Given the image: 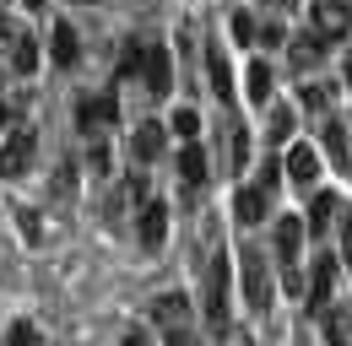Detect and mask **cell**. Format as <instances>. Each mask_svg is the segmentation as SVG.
<instances>
[{"instance_id":"obj_1","label":"cell","mask_w":352,"mask_h":346,"mask_svg":"<svg viewBox=\"0 0 352 346\" xmlns=\"http://www.w3.org/2000/svg\"><path fill=\"white\" fill-rule=\"evenodd\" d=\"M228 281H233V265H228L222 249H212L206 265H201V308H206L212 330H228Z\"/></svg>"},{"instance_id":"obj_2","label":"cell","mask_w":352,"mask_h":346,"mask_svg":"<svg viewBox=\"0 0 352 346\" xmlns=\"http://www.w3.org/2000/svg\"><path fill=\"white\" fill-rule=\"evenodd\" d=\"M239 287H244V303H250L255 314H271V298H276V287H271V270H265V255L244 249V260H239Z\"/></svg>"},{"instance_id":"obj_3","label":"cell","mask_w":352,"mask_h":346,"mask_svg":"<svg viewBox=\"0 0 352 346\" xmlns=\"http://www.w3.org/2000/svg\"><path fill=\"white\" fill-rule=\"evenodd\" d=\"M33 152H38V135L22 125L6 135V146H0V178H22V173L33 168Z\"/></svg>"},{"instance_id":"obj_4","label":"cell","mask_w":352,"mask_h":346,"mask_svg":"<svg viewBox=\"0 0 352 346\" xmlns=\"http://www.w3.org/2000/svg\"><path fill=\"white\" fill-rule=\"evenodd\" d=\"M141 82H146L152 97H168V92H174V60H168V49H163V43H152V49H146V60H141Z\"/></svg>"},{"instance_id":"obj_5","label":"cell","mask_w":352,"mask_h":346,"mask_svg":"<svg viewBox=\"0 0 352 346\" xmlns=\"http://www.w3.org/2000/svg\"><path fill=\"white\" fill-rule=\"evenodd\" d=\"M347 27H352L347 0H314V33H320V38H342Z\"/></svg>"},{"instance_id":"obj_6","label":"cell","mask_w":352,"mask_h":346,"mask_svg":"<svg viewBox=\"0 0 352 346\" xmlns=\"http://www.w3.org/2000/svg\"><path fill=\"white\" fill-rule=\"evenodd\" d=\"M135 233H141V244H146V249H157V244L168 238V206H163V200L135 206Z\"/></svg>"},{"instance_id":"obj_7","label":"cell","mask_w":352,"mask_h":346,"mask_svg":"<svg viewBox=\"0 0 352 346\" xmlns=\"http://www.w3.org/2000/svg\"><path fill=\"white\" fill-rule=\"evenodd\" d=\"M152 325H163V330H190V298H184V292L152 298Z\"/></svg>"},{"instance_id":"obj_8","label":"cell","mask_w":352,"mask_h":346,"mask_svg":"<svg viewBox=\"0 0 352 346\" xmlns=\"http://www.w3.org/2000/svg\"><path fill=\"white\" fill-rule=\"evenodd\" d=\"M331 292H336V260L320 255L314 260V276H309V308L325 314V308H331Z\"/></svg>"},{"instance_id":"obj_9","label":"cell","mask_w":352,"mask_h":346,"mask_svg":"<svg viewBox=\"0 0 352 346\" xmlns=\"http://www.w3.org/2000/svg\"><path fill=\"white\" fill-rule=\"evenodd\" d=\"M163 125L157 119H146V125H135V135H131V152H135V163H157L163 157Z\"/></svg>"},{"instance_id":"obj_10","label":"cell","mask_w":352,"mask_h":346,"mask_svg":"<svg viewBox=\"0 0 352 346\" xmlns=\"http://www.w3.org/2000/svg\"><path fill=\"white\" fill-rule=\"evenodd\" d=\"M287 178H293L298 189H314V178H320V157H314L309 146H287Z\"/></svg>"},{"instance_id":"obj_11","label":"cell","mask_w":352,"mask_h":346,"mask_svg":"<svg viewBox=\"0 0 352 346\" xmlns=\"http://www.w3.org/2000/svg\"><path fill=\"white\" fill-rule=\"evenodd\" d=\"M320 146L331 152V163H336V168H347V163H352V146H347V125H342V119H331V114H325V125H320Z\"/></svg>"},{"instance_id":"obj_12","label":"cell","mask_w":352,"mask_h":346,"mask_svg":"<svg viewBox=\"0 0 352 346\" xmlns=\"http://www.w3.org/2000/svg\"><path fill=\"white\" fill-rule=\"evenodd\" d=\"M114 119H120V103H114V97H87V103L76 108V125L92 130V135H98V125H114Z\"/></svg>"},{"instance_id":"obj_13","label":"cell","mask_w":352,"mask_h":346,"mask_svg":"<svg viewBox=\"0 0 352 346\" xmlns=\"http://www.w3.org/2000/svg\"><path fill=\"white\" fill-rule=\"evenodd\" d=\"M298 244H304V216H282L276 222V255H282V265H293L298 260Z\"/></svg>"},{"instance_id":"obj_14","label":"cell","mask_w":352,"mask_h":346,"mask_svg":"<svg viewBox=\"0 0 352 346\" xmlns=\"http://www.w3.org/2000/svg\"><path fill=\"white\" fill-rule=\"evenodd\" d=\"M49 54H54V65H76L82 38H76V27H71V22H54V33H49Z\"/></svg>"},{"instance_id":"obj_15","label":"cell","mask_w":352,"mask_h":346,"mask_svg":"<svg viewBox=\"0 0 352 346\" xmlns=\"http://www.w3.org/2000/svg\"><path fill=\"white\" fill-rule=\"evenodd\" d=\"M233 216H239L244 227L265 216V189H261V184H239V195H233Z\"/></svg>"},{"instance_id":"obj_16","label":"cell","mask_w":352,"mask_h":346,"mask_svg":"<svg viewBox=\"0 0 352 346\" xmlns=\"http://www.w3.org/2000/svg\"><path fill=\"white\" fill-rule=\"evenodd\" d=\"M206 76H212V92H217L222 103H233V92H239V86H233V71H228V60H222L217 49L206 54Z\"/></svg>"},{"instance_id":"obj_17","label":"cell","mask_w":352,"mask_h":346,"mask_svg":"<svg viewBox=\"0 0 352 346\" xmlns=\"http://www.w3.org/2000/svg\"><path fill=\"white\" fill-rule=\"evenodd\" d=\"M287 54H293V65H298V71H309V65H320V54H325V38H320V33H298Z\"/></svg>"},{"instance_id":"obj_18","label":"cell","mask_w":352,"mask_h":346,"mask_svg":"<svg viewBox=\"0 0 352 346\" xmlns=\"http://www.w3.org/2000/svg\"><path fill=\"white\" fill-rule=\"evenodd\" d=\"M179 178L184 184H206V152L195 141H184V152H179Z\"/></svg>"},{"instance_id":"obj_19","label":"cell","mask_w":352,"mask_h":346,"mask_svg":"<svg viewBox=\"0 0 352 346\" xmlns=\"http://www.w3.org/2000/svg\"><path fill=\"white\" fill-rule=\"evenodd\" d=\"M336 211H342V200H336V195H314V206H309V216H304V233H325Z\"/></svg>"},{"instance_id":"obj_20","label":"cell","mask_w":352,"mask_h":346,"mask_svg":"<svg viewBox=\"0 0 352 346\" xmlns=\"http://www.w3.org/2000/svg\"><path fill=\"white\" fill-rule=\"evenodd\" d=\"M244 92H250V103H271V65H265V60H255V65H250V76H244Z\"/></svg>"},{"instance_id":"obj_21","label":"cell","mask_w":352,"mask_h":346,"mask_svg":"<svg viewBox=\"0 0 352 346\" xmlns=\"http://www.w3.org/2000/svg\"><path fill=\"white\" fill-rule=\"evenodd\" d=\"M320 330H325V346H347V314L342 308H325L320 314Z\"/></svg>"},{"instance_id":"obj_22","label":"cell","mask_w":352,"mask_h":346,"mask_svg":"<svg viewBox=\"0 0 352 346\" xmlns=\"http://www.w3.org/2000/svg\"><path fill=\"white\" fill-rule=\"evenodd\" d=\"M298 130V119H293V108L287 103H271V141L276 146H287V135Z\"/></svg>"},{"instance_id":"obj_23","label":"cell","mask_w":352,"mask_h":346,"mask_svg":"<svg viewBox=\"0 0 352 346\" xmlns=\"http://www.w3.org/2000/svg\"><path fill=\"white\" fill-rule=\"evenodd\" d=\"M11 43H16V49H11V65H16L22 76H33V71H38V43L33 38H11Z\"/></svg>"},{"instance_id":"obj_24","label":"cell","mask_w":352,"mask_h":346,"mask_svg":"<svg viewBox=\"0 0 352 346\" xmlns=\"http://www.w3.org/2000/svg\"><path fill=\"white\" fill-rule=\"evenodd\" d=\"M304 103H309V108H320V114H325V108L336 103V86H331V82H309V86H304Z\"/></svg>"},{"instance_id":"obj_25","label":"cell","mask_w":352,"mask_h":346,"mask_svg":"<svg viewBox=\"0 0 352 346\" xmlns=\"http://www.w3.org/2000/svg\"><path fill=\"white\" fill-rule=\"evenodd\" d=\"M179 135V141H195V135H201V114H195V108H179L174 114V125H168Z\"/></svg>"},{"instance_id":"obj_26","label":"cell","mask_w":352,"mask_h":346,"mask_svg":"<svg viewBox=\"0 0 352 346\" xmlns=\"http://www.w3.org/2000/svg\"><path fill=\"white\" fill-rule=\"evenodd\" d=\"M141 60H146V49H141V43H125V54H120V76H141Z\"/></svg>"},{"instance_id":"obj_27","label":"cell","mask_w":352,"mask_h":346,"mask_svg":"<svg viewBox=\"0 0 352 346\" xmlns=\"http://www.w3.org/2000/svg\"><path fill=\"white\" fill-rule=\"evenodd\" d=\"M6 346H38V330H33L28 319H16V325L6 330Z\"/></svg>"},{"instance_id":"obj_28","label":"cell","mask_w":352,"mask_h":346,"mask_svg":"<svg viewBox=\"0 0 352 346\" xmlns=\"http://www.w3.org/2000/svg\"><path fill=\"white\" fill-rule=\"evenodd\" d=\"M233 38H239V43L255 38V16H250V11H239V16H233Z\"/></svg>"},{"instance_id":"obj_29","label":"cell","mask_w":352,"mask_h":346,"mask_svg":"<svg viewBox=\"0 0 352 346\" xmlns=\"http://www.w3.org/2000/svg\"><path fill=\"white\" fill-rule=\"evenodd\" d=\"M342 265L352 270V211H342Z\"/></svg>"},{"instance_id":"obj_30","label":"cell","mask_w":352,"mask_h":346,"mask_svg":"<svg viewBox=\"0 0 352 346\" xmlns=\"http://www.w3.org/2000/svg\"><path fill=\"white\" fill-rule=\"evenodd\" d=\"M54 195H60V200H65V195H76V173H71V168H60V178H54Z\"/></svg>"},{"instance_id":"obj_31","label":"cell","mask_w":352,"mask_h":346,"mask_svg":"<svg viewBox=\"0 0 352 346\" xmlns=\"http://www.w3.org/2000/svg\"><path fill=\"white\" fill-rule=\"evenodd\" d=\"M276 178H282V168H276V163H265V168H261V189H265V195L276 189Z\"/></svg>"},{"instance_id":"obj_32","label":"cell","mask_w":352,"mask_h":346,"mask_svg":"<svg viewBox=\"0 0 352 346\" xmlns=\"http://www.w3.org/2000/svg\"><path fill=\"white\" fill-rule=\"evenodd\" d=\"M163 346H201V341H195V330H168V341H163Z\"/></svg>"},{"instance_id":"obj_33","label":"cell","mask_w":352,"mask_h":346,"mask_svg":"<svg viewBox=\"0 0 352 346\" xmlns=\"http://www.w3.org/2000/svg\"><path fill=\"white\" fill-rule=\"evenodd\" d=\"M92 168H98V173H109V146H103V141L92 146Z\"/></svg>"},{"instance_id":"obj_34","label":"cell","mask_w":352,"mask_h":346,"mask_svg":"<svg viewBox=\"0 0 352 346\" xmlns=\"http://www.w3.org/2000/svg\"><path fill=\"white\" fill-rule=\"evenodd\" d=\"M38 5H44V0H28V11H38Z\"/></svg>"},{"instance_id":"obj_35","label":"cell","mask_w":352,"mask_h":346,"mask_svg":"<svg viewBox=\"0 0 352 346\" xmlns=\"http://www.w3.org/2000/svg\"><path fill=\"white\" fill-rule=\"evenodd\" d=\"M347 86H352V60H347Z\"/></svg>"},{"instance_id":"obj_36","label":"cell","mask_w":352,"mask_h":346,"mask_svg":"<svg viewBox=\"0 0 352 346\" xmlns=\"http://www.w3.org/2000/svg\"><path fill=\"white\" fill-rule=\"evenodd\" d=\"M0 125H6V108H0Z\"/></svg>"}]
</instances>
